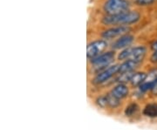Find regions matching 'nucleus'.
Instances as JSON below:
<instances>
[{
    "label": "nucleus",
    "mask_w": 157,
    "mask_h": 130,
    "mask_svg": "<svg viewBox=\"0 0 157 130\" xmlns=\"http://www.w3.org/2000/svg\"><path fill=\"white\" fill-rule=\"evenodd\" d=\"M146 48L144 46H136V47H128L125 48L123 51L121 52L118 59L120 60H124V59H132L135 60L137 62L140 63L144 57L146 55Z\"/></svg>",
    "instance_id": "obj_3"
},
{
    "label": "nucleus",
    "mask_w": 157,
    "mask_h": 130,
    "mask_svg": "<svg viewBox=\"0 0 157 130\" xmlns=\"http://www.w3.org/2000/svg\"><path fill=\"white\" fill-rule=\"evenodd\" d=\"M151 61L153 63H155L157 62V51L156 52H154V53L152 54V56H151Z\"/></svg>",
    "instance_id": "obj_18"
},
{
    "label": "nucleus",
    "mask_w": 157,
    "mask_h": 130,
    "mask_svg": "<svg viewBox=\"0 0 157 130\" xmlns=\"http://www.w3.org/2000/svg\"><path fill=\"white\" fill-rule=\"evenodd\" d=\"M151 49L154 52H156L157 51V40L156 41H155L151 45Z\"/></svg>",
    "instance_id": "obj_20"
},
{
    "label": "nucleus",
    "mask_w": 157,
    "mask_h": 130,
    "mask_svg": "<svg viewBox=\"0 0 157 130\" xmlns=\"http://www.w3.org/2000/svg\"><path fill=\"white\" fill-rule=\"evenodd\" d=\"M138 110V107L136 104H130L128 107H127L125 110V114L127 116H132L134 113H136V111Z\"/></svg>",
    "instance_id": "obj_15"
},
{
    "label": "nucleus",
    "mask_w": 157,
    "mask_h": 130,
    "mask_svg": "<svg viewBox=\"0 0 157 130\" xmlns=\"http://www.w3.org/2000/svg\"><path fill=\"white\" fill-rule=\"evenodd\" d=\"M119 101H120L119 99L113 96L112 94L107 95V105L110 106L111 108H116L117 106H119L120 105Z\"/></svg>",
    "instance_id": "obj_14"
},
{
    "label": "nucleus",
    "mask_w": 157,
    "mask_h": 130,
    "mask_svg": "<svg viewBox=\"0 0 157 130\" xmlns=\"http://www.w3.org/2000/svg\"><path fill=\"white\" fill-rule=\"evenodd\" d=\"M119 69H120V65H113L112 67H109L96 76L94 79V84H101V83L107 81L114 74L119 73Z\"/></svg>",
    "instance_id": "obj_6"
},
{
    "label": "nucleus",
    "mask_w": 157,
    "mask_h": 130,
    "mask_svg": "<svg viewBox=\"0 0 157 130\" xmlns=\"http://www.w3.org/2000/svg\"><path fill=\"white\" fill-rule=\"evenodd\" d=\"M134 73L130 72V73H125V74H121V75L120 76V78L118 79V81L120 83H125L128 81H131V79L134 76Z\"/></svg>",
    "instance_id": "obj_13"
},
{
    "label": "nucleus",
    "mask_w": 157,
    "mask_h": 130,
    "mask_svg": "<svg viewBox=\"0 0 157 130\" xmlns=\"http://www.w3.org/2000/svg\"><path fill=\"white\" fill-rule=\"evenodd\" d=\"M140 63L135 61V60H132V59H128L126 60L121 65H120V69H119V73L120 74H125V73H130L133 72V70L135 69Z\"/></svg>",
    "instance_id": "obj_10"
},
{
    "label": "nucleus",
    "mask_w": 157,
    "mask_h": 130,
    "mask_svg": "<svg viewBox=\"0 0 157 130\" xmlns=\"http://www.w3.org/2000/svg\"><path fill=\"white\" fill-rule=\"evenodd\" d=\"M129 30L130 28L128 25H119V26L112 27V28L104 31L101 33V36L105 40H111V39L116 38L118 36H122V35L127 34L129 32Z\"/></svg>",
    "instance_id": "obj_5"
},
{
    "label": "nucleus",
    "mask_w": 157,
    "mask_h": 130,
    "mask_svg": "<svg viewBox=\"0 0 157 130\" xmlns=\"http://www.w3.org/2000/svg\"><path fill=\"white\" fill-rule=\"evenodd\" d=\"M113 58H114V52H107L92 59L91 63L93 64V66H94L96 67H105L106 66H108L112 62L113 60Z\"/></svg>",
    "instance_id": "obj_7"
},
{
    "label": "nucleus",
    "mask_w": 157,
    "mask_h": 130,
    "mask_svg": "<svg viewBox=\"0 0 157 130\" xmlns=\"http://www.w3.org/2000/svg\"><path fill=\"white\" fill-rule=\"evenodd\" d=\"M111 94L119 100L123 99V98L128 95V88L124 84H119L113 89Z\"/></svg>",
    "instance_id": "obj_9"
},
{
    "label": "nucleus",
    "mask_w": 157,
    "mask_h": 130,
    "mask_svg": "<svg viewBox=\"0 0 157 130\" xmlns=\"http://www.w3.org/2000/svg\"><path fill=\"white\" fill-rule=\"evenodd\" d=\"M155 2H156V0H135V4L140 6H151Z\"/></svg>",
    "instance_id": "obj_16"
},
{
    "label": "nucleus",
    "mask_w": 157,
    "mask_h": 130,
    "mask_svg": "<svg viewBox=\"0 0 157 130\" xmlns=\"http://www.w3.org/2000/svg\"><path fill=\"white\" fill-rule=\"evenodd\" d=\"M96 102L101 108L106 107V106H107V96H101L100 98H98Z\"/></svg>",
    "instance_id": "obj_17"
},
{
    "label": "nucleus",
    "mask_w": 157,
    "mask_h": 130,
    "mask_svg": "<svg viewBox=\"0 0 157 130\" xmlns=\"http://www.w3.org/2000/svg\"><path fill=\"white\" fill-rule=\"evenodd\" d=\"M107 46V43L106 40H95L86 47V56L89 59H94L95 57L101 55V53L104 51Z\"/></svg>",
    "instance_id": "obj_4"
},
{
    "label": "nucleus",
    "mask_w": 157,
    "mask_h": 130,
    "mask_svg": "<svg viewBox=\"0 0 157 130\" xmlns=\"http://www.w3.org/2000/svg\"><path fill=\"white\" fill-rule=\"evenodd\" d=\"M152 93H153L154 95L157 96V79L155 80V85L153 86V88H152Z\"/></svg>",
    "instance_id": "obj_19"
},
{
    "label": "nucleus",
    "mask_w": 157,
    "mask_h": 130,
    "mask_svg": "<svg viewBox=\"0 0 157 130\" xmlns=\"http://www.w3.org/2000/svg\"><path fill=\"white\" fill-rule=\"evenodd\" d=\"M135 40V37L130 34H125L121 36L118 40H116L113 43V49H123V48H128V46L133 43Z\"/></svg>",
    "instance_id": "obj_8"
},
{
    "label": "nucleus",
    "mask_w": 157,
    "mask_h": 130,
    "mask_svg": "<svg viewBox=\"0 0 157 130\" xmlns=\"http://www.w3.org/2000/svg\"><path fill=\"white\" fill-rule=\"evenodd\" d=\"M143 113L150 118L157 117V104H148L144 108Z\"/></svg>",
    "instance_id": "obj_12"
},
{
    "label": "nucleus",
    "mask_w": 157,
    "mask_h": 130,
    "mask_svg": "<svg viewBox=\"0 0 157 130\" xmlns=\"http://www.w3.org/2000/svg\"><path fill=\"white\" fill-rule=\"evenodd\" d=\"M147 79V74L145 73H136L134 74L133 78L131 79V84L134 86H140Z\"/></svg>",
    "instance_id": "obj_11"
},
{
    "label": "nucleus",
    "mask_w": 157,
    "mask_h": 130,
    "mask_svg": "<svg viewBox=\"0 0 157 130\" xmlns=\"http://www.w3.org/2000/svg\"><path fill=\"white\" fill-rule=\"evenodd\" d=\"M140 14L136 11H128L116 15H107L102 18V23L106 25H128L138 22Z\"/></svg>",
    "instance_id": "obj_1"
},
{
    "label": "nucleus",
    "mask_w": 157,
    "mask_h": 130,
    "mask_svg": "<svg viewBox=\"0 0 157 130\" xmlns=\"http://www.w3.org/2000/svg\"><path fill=\"white\" fill-rule=\"evenodd\" d=\"M130 4L128 0H106L103 10L107 15H116L128 11Z\"/></svg>",
    "instance_id": "obj_2"
}]
</instances>
